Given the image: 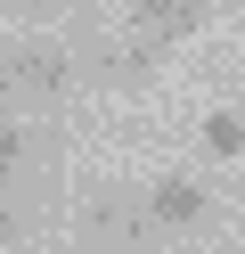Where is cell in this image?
I'll return each instance as SVG.
<instances>
[{"label":"cell","mask_w":245,"mask_h":254,"mask_svg":"<svg viewBox=\"0 0 245 254\" xmlns=\"http://www.w3.org/2000/svg\"><path fill=\"white\" fill-rule=\"evenodd\" d=\"M204 17L212 0H131V33H155V41H188Z\"/></svg>","instance_id":"obj_3"},{"label":"cell","mask_w":245,"mask_h":254,"mask_svg":"<svg viewBox=\"0 0 245 254\" xmlns=\"http://www.w3.org/2000/svg\"><path fill=\"white\" fill-rule=\"evenodd\" d=\"M155 230H196V221L212 213V189L204 181H188V172H172V181H155L147 189V205H139Z\"/></svg>","instance_id":"obj_2"},{"label":"cell","mask_w":245,"mask_h":254,"mask_svg":"<svg viewBox=\"0 0 245 254\" xmlns=\"http://www.w3.org/2000/svg\"><path fill=\"white\" fill-rule=\"evenodd\" d=\"M65 8H82V0H8V17H25V25H49V17H65Z\"/></svg>","instance_id":"obj_7"},{"label":"cell","mask_w":245,"mask_h":254,"mask_svg":"<svg viewBox=\"0 0 245 254\" xmlns=\"http://www.w3.org/2000/svg\"><path fill=\"white\" fill-rule=\"evenodd\" d=\"M172 58V41H155V33H131L123 50H106V66H98V82H147V74Z\"/></svg>","instance_id":"obj_4"},{"label":"cell","mask_w":245,"mask_h":254,"mask_svg":"<svg viewBox=\"0 0 245 254\" xmlns=\"http://www.w3.org/2000/svg\"><path fill=\"white\" fill-rule=\"evenodd\" d=\"M16 238H25V213H8V205H0V246H16Z\"/></svg>","instance_id":"obj_8"},{"label":"cell","mask_w":245,"mask_h":254,"mask_svg":"<svg viewBox=\"0 0 245 254\" xmlns=\"http://www.w3.org/2000/svg\"><path fill=\"white\" fill-rule=\"evenodd\" d=\"M25 156H33V131L16 115H0V181H16V172H25Z\"/></svg>","instance_id":"obj_6"},{"label":"cell","mask_w":245,"mask_h":254,"mask_svg":"<svg viewBox=\"0 0 245 254\" xmlns=\"http://www.w3.org/2000/svg\"><path fill=\"white\" fill-rule=\"evenodd\" d=\"M0 90H8V107H49L74 90V58L65 50H16V58H0Z\"/></svg>","instance_id":"obj_1"},{"label":"cell","mask_w":245,"mask_h":254,"mask_svg":"<svg viewBox=\"0 0 245 254\" xmlns=\"http://www.w3.org/2000/svg\"><path fill=\"white\" fill-rule=\"evenodd\" d=\"M196 139H204V156H221V164H229V156H245V115H237V107H212Z\"/></svg>","instance_id":"obj_5"},{"label":"cell","mask_w":245,"mask_h":254,"mask_svg":"<svg viewBox=\"0 0 245 254\" xmlns=\"http://www.w3.org/2000/svg\"><path fill=\"white\" fill-rule=\"evenodd\" d=\"M0 107H8V90H0Z\"/></svg>","instance_id":"obj_9"}]
</instances>
